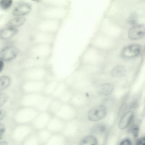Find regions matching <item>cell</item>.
Segmentation results:
<instances>
[{"label": "cell", "instance_id": "8fae6325", "mask_svg": "<svg viewBox=\"0 0 145 145\" xmlns=\"http://www.w3.org/2000/svg\"><path fill=\"white\" fill-rule=\"evenodd\" d=\"M96 138L93 136L89 135L84 138L81 141L79 145H97Z\"/></svg>", "mask_w": 145, "mask_h": 145}, {"label": "cell", "instance_id": "8992f818", "mask_svg": "<svg viewBox=\"0 0 145 145\" xmlns=\"http://www.w3.org/2000/svg\"><path fill=\"white\" fill-rule=\"evenodd\" d=\"M134 116L133 112L128 111L123 115L119 123L118 127L121 129H124L129 126L133 120Z\"/></svg>", "mask_w": 145, "mask_h": 145}, {"label": "cell", "instance_id": "4fadbf2b", "mask_svg": "<svg viewBox=\"0 0 145 145\" xmlns=\"http://www.w3.org/2000/svg\"><path fill=\"white\" fill-rule=\"evenodd\" d=\"M94 132L98 133H105L106 130V127L105 124H99L97 125L93 128Z\"/></svg>", "mask_w": 145, "mask_h": 145}, {"label": "cell", "instance_id": "7a4b0ae2", "mask_svg": "<svg viewBox=\"0 0 145 145\" xmlns=\"http://www.w3.org/2000/svg\"><path fill=\"white\" fill-rule=\"evenodd\" d=\"M141 46L137 44H133L128 45L122 50L121 54L123 57L126 58L136 57L140 53Z\"/></svg>", "mask_w": 145, "mask_h": 145}, {"label": "cell", "instance_id": "44dd1931", "mask_svg": "<svg viewBox=\"0 0 145 145\" xmlns=\"http://www.w3.org/2000/svg\"><path fill=\"white\" fill-rule=\"evenodd\" d=\"M4 66V63L3 61L0 60V72H1L2 71Z\"/></svg>", "mask_w": 145, "mask_h": 145}, {"label": "cell", "instance_id": "e0dca14e", "mask_svg": "<svg viewBox=\"0 0 145 145\" xmlns=\"http://www.w3.org/2000/svg\"><path fill=\"white\" fill-rule=\"evenodd\" d=\"M119 145H132V142L129 138H125L120 142Z\"/></svg>", "mask_w": 145, "mask_h": 145}, {"label": "cell", "instance_id": "ba28073f", "mask_svg": "<svg viewBox=\"0 0 145 145\" xmlns=\"http://www.w3.org/2000/svg\"><path fill=\"white\" fill-rule=\"evenodd\" d=\"M18 31L16 28L6 27L0 30V38L3 39L9 38L15 35Z\"/></svg>", "mask_w": 145, "mask_h": 145}, {"label": "cell", "instance_id": "7402d4cb", "mask_svg": "<svg viewBox=\"0 0 145 145\" xmlns=\"http://www.w3.org/2000/svg\"><path fill=\"white\" fill-rule=\"evenodd\" d=\"M0 145H8V144L7 141H3L0 142Z\"/></svg>", "mask_w": 145, "mask_h": 145}, {"label": "cell", "instance_id": "30bf717a", "mask_svg": "<svg viewBox=\"0 0 145 145\" xmlns=\"http://www.w3.org/2000/svg\"><path fill=\"white\" fill-rule=\"evenodd\" d=\"M126 73V69L123 65H119L114 68L111 70L110 75L113 77L118 78L124 76Z\"/></svg>", "mask_w": 145, "mask_h": 145}, {"label": "cell", "instance_id": "6da1fadb", "mask_svg": "<svg viewBox=\"0 0 145 145\" xmlns=\"http://www.w3.org/2000/svg\"><path fill=\"white\" fill-rule=\"evenodd\" d=\"M107 112V107L104 105H99L91 108L88 113V118L92 121L99 120L104 118Z\"/></svg>", "mask_w": 145, "mask_h": 145}, {"label": "cell", "instance_id": "9a60e30c", "mask_svg": "<svg viewBox=\"0 0 145 145\" xmlns=\"http://www.w3.org/2000/svg\"><path fill=\"white\" fill-rule=\"evenodd\" d=\"M8 97L7 94L2 93L0 94V106H3L7 101Z\"/></svg>", "mask_w": 145, "mask_h": 145}, {"label": "cell", "instance_id": "5bb4252c", "mask_svg": "<svg viewBox=\"0 0 145 145\" xmlns=\"http://www.w3.org/2000/svg\"><path fill=\"white\" fill-rule=\"evenodd\" d=\"M12 3L11 0H1L0 1V6L2 9L6 10L10 7Z\"/></svg>", "mask_w": 145, "mask_h": 145}, {"label": "cell", "instance_id": "ffe728a7", "mask_svg": "<svg viewBox=\"0 0 145 145\" xmlns=\"http://www.w3.org/2000/svg\"><path fill=\"white\" fill-rule=\"evenodd\" d=\"M6 114L5 110L3 109L0 110V120L1 121L3 119Z\"/></svg>", "mask_w": 145, "mask_h": 145}, {"label": "cell", "instance_id": "9c48e42d", "mask_svg": "<svg viewBox=\"0 0 145 145\" xmlns=\"http://www.w3.org/2000/svg\"><path fill=\"white\" fill-rule=\"evenodd\" d=\"M25 20L24 17L18 16L9 20L7 24L6 27L16 28L23 24Z\"/></svg>", "mask_w": 145, "mask_h": 145}, {"label": "cell", "instance_id": "7c38bea8", "mask_svg": "<svg viewBox=\"0 0 145 145\" xmlns=\"http://www.w3.org/2000/svg\"><path fill=\"white\" fill-rule=\"evenodd\" d=\"M10 78L6 76H3L0 78V90H3L9 85L10 83Z\"/></svg>", "mask_w": 145, "mask_h": 145}, {"label": "cell", "instance_id": "d6986e66", "mask_svg": "<svg viewBox=\"0 0 145 145\" xmlns=\"http://www.w3.org/2000/svg\"><path fill=\"white\" fill-rule=\"evenodd\" d=\"M5 127L3 124H0V138L1 139L3 136V135L5 131Z\"/></svg>", "mask_w": 145, "mask_h": 145}, {"label": "cell", "instance_id": "52a82bcc", "mask_svg": "<svg viewBox=\"0 0 145 145\" xmlns=\"http://www.w3.org/2000/svg\"><path fill=\"white\" fill-rule=\"evenodd\" d=\"M114 89V85L110 83H106L101 85L99 87L97 92L99 94L104 96L111 95Z\"/></svg>", "mask_w": 145, "mask_h": 145}, {"label": "cell", "instance_id": "ac0fdd59", "mask_svg": "<svg viewBox=\"0 0 145 145\" xmlns=\"http://www.w3.org/2000/svg\"><path fill=\"white\" fill-rule=\"evenodd\" d=\"M135 145H145V137L138 138L136 141Z\"/></svg>", "mask_w": 145, "mask_h": 145}, {"label": "cell", "instance_id": "5b68a950", "mask_svg": "<svg viewBox=\"0 0 145 145\" xmlns=\"http://www.w3.org/2000/svg\"><path fill=\"white\" fill-rule=\"evenodd\" d=\"M31 8V5L29 3H22L19 4L13 8L12 14L14 16H20L28 13Z\"/></svg>", "mask_w": 145, "mask_h": 145}, {"label": "cell", "instance_id": "277c9868", "mask_svg": "<svg viewBox=\"0 0 145 145\" xmlns=\"http://www.w3.org/2000/svg\"><path fill=\"white\" fill-rule=\"evenodd\" d=\"M18 52L17 48L14 46H8L2 49L0 52V60L9 61L14 58Z\"/></svg>", "mask_w": 145, "mask_h": 145}, {"label": "cell", "instance_id": "3957f363", "mask_svg": "<svg viewBox=\"0 0 145 145\" xmlns=\"http://www.w3.org/2000/svg\"><path fill=\"white\" fill-rule=\"evenodd\" d=\"M145 35V25L142 24L135 25L129 30L127 36L132 40L140 39Z\"/></svg>", "mask_w": 145, "mask_h": 145}, {"label": "cell", "instance_id": "2e32d148", "mask_svg": "<svg viewBox=\"0 0 145 145\" xmlns=\"http://www.w3.org/2000/svg\"><path fill=\"white\" fill-rule=\"evenodd\" d=\"M139 132V128L138 126L136 125L133 127L131 130V132L134 137H136L138 136Z\"/></svg>", "mask_w": 145, "mask_h": 145}]
</instances>
